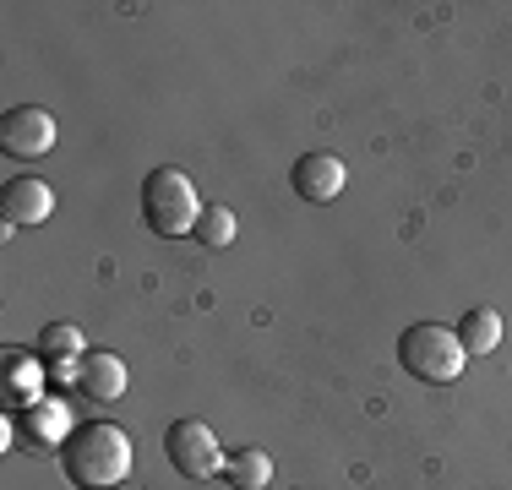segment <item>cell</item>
Masks as SVG:
<instances>
[{
    "label": "cell",
    "mask_w": 512,
    "mask_h": 490,
    "mask_svg": "<svg viewBox=\"0 0 512 490\" xmlns=\"http://www.w3.org/2000/svg\"><path fill=\"white\" fill-rule=\"evenodd\" d=\"M60 469L77 490H115L131 474V436L115 420H88L60 441Z\"/></svg>",
    "instance_id": "obj_1"
},
{
    "label": "cell",
    "mask_w": 512,
    "mask_h": 490,
    "mask_svg": "<svg viewBox=\"0 0 512 490\" xmlns=\"http://www.w3.org/2000/svg\"><path fill=\"white\" fill-rule=\"evenodd\" d=\"M202 218V202H197V186L186 180V169H169L158 164L148 180H142V224L153 235L175 240V235H191Z\"/></svg>",
    "instance_id": "obj_2"
},
{
    "label": "cell",
    "mask_w": 512,
    "mask_h": 490,
    "mask_svg": "<svg viewBox=\"0 0 512 490\" xmlns=\"http://www.w3.org/2000/svg\"><path fill=\"white\" fill-rule=\"evenodd\" d=\"M398 365L414 376V382H458L463 365H469V354H463V343L453 327L442 322H414L404 327V338H398Z\"/></svg>",
    "instance_id": "obj_3"
},
{
    "label": "cell",
    "mask_w": 512,
    "mask_h": 490,
    "mask_svg": "<svg viewBox=\"0 0 512 490\" xmlns=\"http://www.w3.org/2000/svg\"><path fill=\"white\" fill-rule=\"evenodd\" d=\"M164 458L175 463V474L180 480H213V474H224V447H218V436H213V425L207 420H175L164 431Z\"/></svg>",
    "instance_id": "obj_4"
},
{
    "label": "cell",
    "mask_w": 512,
    "mask_h": 490,
    "mask_svg": "<svg viewBox=\"0 0 512 490\" xmlns=\"http://www.w3.org/2000/svg\"><path fill=\"white\" fill-rule=\"evenodd\" d=\"M0 147H6L11 158H39L55 147V115L39 104H17L0 115Z\"/></svg>",
    "instance_id": "obj_5"
},
{
    "label": "cell",
    "mask_w": 512,
    "mask_h": 490,
    "mask_svg": "<svg viewBox=\"0 0 512 490\" xmlns=\"http://www.w3.org/2000/svg\"><path fill=\"white\" fill-rule=\"evenodd\" d=\"M289 180H295V191L306 196V202H338L349 169H344V158H338V153H306V158H295Z\"/></svg>",
    "instance_id": "obj_6"
},
{
    "label": "cell",
    "mask_w": 512,
    "mask_h": 490,
    "mask_svg": "<svg viewBox=\"0 0 512 490\" xmlns=\"http://www.w3.org/2000/svg\"><path fill=\"white\" fill-rule=\"evenodd\" d=\"M55 213V191L44 186V180H6V191H0V218H6L11 229H33L44 224V218Z\"/></svg>",
    "instance_id": "obj_7"
},
{
    "label": "cell",
    "mask_w": 512,
    "mask_h": 490,
    "mask_svg": "<svg viewBox=\"0 0 512 490\" xmlns=\"http://www.w3.org/2000/svg\"><path fill=\"white\" fill-rule=\"evenodd\" d=\"M77 392L88 403H115L120 392H126V360L109 349H93L77 360Z\"/></svg>",
    "instance_id": "obj_8"
},
{
    "label": "cell",
    "mask_w": 512,
    "mask_h": 490,
    "mask_svg": "<svg viewBox=\"0 0 512 490\" xmlns=\"http://www.w3.org/2000/svg\"><path fill=\"white\" fill-rule=\"evenodd\" d=\"M22 431H28V441H39V447H60L77 425H71V409L60 398H33L22 409Z\"/></svg>",
    "instance_id": "obj_9"
},
{
    "label": "cell",
    "mask_w": 512,
    "mask_h": 490,
    "mask_svg": "<svg viewBox=\"0 0 512 490\" xmlns=\"http://www.w3.org/2000/svg\"><path fill=\"white\" fill-rule=\"evenodd\" d=\"M453 333H458V343H463V354H469V360H480V354H491L496 343H502V316H496L491 305H474V311L463 316Z\"/></svg>",
    "instance_id": "obj_10"
},
{
    "label": "cell",
    "mask_w": 512,
    "mask_h": 490,
    "mask_svg": "<svg viewBox=\"0 0 512 490\" xmlns=\"http://www.w3.org/2000/svg\"><path fill=\"white\" fill-rule=\"evenodd\" d=\"M224 480L235 490H267V485H273V458H267L262 447H240V452H229Z\"/></svg>",
    "instance_id": "obj_11"
},
{
    "label": "cell",
    "mask_w": 512,
    "mask_h": 490,
    "mask_svg": "<svg viewBox=\"0 0 512 490\" xmlns=\"http://www.w3.org/2000/svg\"><path fill=\"white\" fill-rule=\"evenodd\" d=\"M0 398H6L11 409H28V403L39 398V365H33L28 354H17V349L6 354V376H0Z\"/></svg>",
    "instance_id": "obj_12"
},
{
    "label": "cell",
    "mask_w": 512,
    "mask_h": 490,
    "mask_svg": "<svg viewBox=\"0 0 512 490\" xmlns=\"http://www.w3.org/2000/svg\"><path fill=\"white\" fill-rule=\"evenodd\" d=\"M191 235H197V245H207V251H224V245H235V213H229L224 202H207Z\"/></svg>",
    "instance_id": "obj_13"
},
{
    "label": "cell",
    "mask_w": 512,
    "mask_h": 490,
    "mask_svg": "<svg viewBox=\"0 0 512 490\" xmlns=\"http://www.w3.org/2000/svg\"><path fill=\"white\" fill-rule=\"evenodd\" d=\"M33 354H39V360H77V354H82V333L71 322H50L39 333V343H33Z\"/></svg>",
    "instance_id": "obj_14"
}]
</instances>
